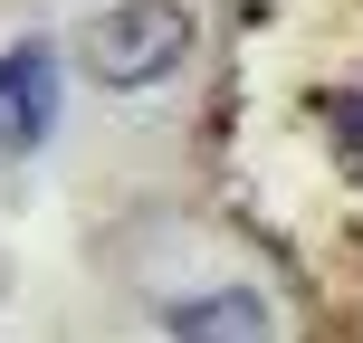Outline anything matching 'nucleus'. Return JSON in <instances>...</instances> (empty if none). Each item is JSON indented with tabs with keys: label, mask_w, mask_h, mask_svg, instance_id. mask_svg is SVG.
<instances>
[{
	"label": "nucleus",
	"mask_w": 363,
	"mask_h": 343,
	"mask_svg": "<svg viewBox=\"0 0 363 343\" xmlns=\"http://www.w3.org/2000/svg\"><path fill=\"white\" fill-rule=\"evenodd\" d=\"M77 57H86L96 86H163L182 57H191V10L182 0H115V10L86 19Z\"/></svg>",
	"instance_id": "obj_1"
},
{
	"label": "nucleus",
	"mask_w": 363,
	"mask_h": 343,
	"mask_svg": "<svg viewBox=\"0 0 363 343\" xmlns=\"http://www.w3.org/2000/svg\"><path fill=\"white\" fill-rule=\"evenodd\" d=\"M172 343H268V306L249 286L191 296V306H172Z\"/></svg>",
	"instance_id": "obj_3"
},
{
	"label": "nucleus",
	"mask_w": 363,
	"mask_h": 343,
	"mask_svg": "<svg viewBox=\"0 0 363 343\" xmlns=\"http://www.w3.org/2000/svg\"><path fill=\"white\" fill-rule=\"evenodd\" d=\"M48 124H57V57L10 48L0 57V153H38Z\"/></svg>",
	"instance_id": "obj_2"
}]
</instances>
